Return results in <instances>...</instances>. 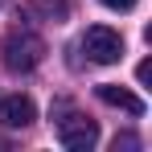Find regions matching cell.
I'll list each match as a JSON object with an SVG mask.
<instances>
[{
    "instance_id": "obj_1",
    "label": "cell",
    "mask_w": 152,
    "mask_h": 152,
    "mask_svg": "<svg viewBox=\"0 0 152 152\" xmlns=\"http://www.w3.org/2000/svg\"><path fill=\"white\" fill-rule=\"evenodd\" d=\"M41 58H45V41H41L37 33H29V29H12V33L0 41V62H4L12 74L33 70Z\"/></svg>"
},
{
    "instance_id": "obj_2",
    "label": "cell",
    "mask_w": 152,
    "mask_h": 152,
    "mask_svg": "<svg viewBox=\"0 0 152 152\" xmlns=\"http://www.w3.org/2000/svg\"><path fill=\"white\" fill-rule=\"evenodd\" d=\"M82 50H86L91 62L111 66V62L124 58V37H119L115 29H107V25H91V29H86V37H82Z\"/></svg>"
},
{
    "instance_id": "obj_3",
    "label": "cell",
    "mask_w": 152,
    "mask_h": 152,
    "mask_svg": "<svg viewBox=\"0 0 152 152\" xmlns=\"http://www.w3.org/2000/svg\"><path fill=\"white\" fill-rule=\"evenodd\" d=\"M58 140H62V148H70V152H86V148L99 144V124L86 119V115H66L58 124Z\"/></svg>"
},
{
    "instance_id": "obj_4",
    "label": "cell",
    "mask_w": 152,
    "mask_h": 152,
    "mask_svg": "<svg viewBox=\"0 0 152 152\" xmlns=\"http://www.w3.org/2000/svg\"><path fill=\"white\" fill-rule=\"evenodd\" d=\"M37 119V107L29 95H4L0 99V124L4 127H29Z\"/></svg>"
},
{
    "instance_id": "obj_5",
    "label": "cell",
    "mask_w": 152,
    "mask_h": 152,
    "mask_svg": "<svg viewBox=\"0 0 152 152\" xmlns=\"http://www.w3.org/2000/svg\"><path fill=\"white\" fill-rule=\"evenodd\" d=\"M107 107H119V111H127V115H144V99H136L132 91H124V86H115V82H99V91H95Z\"/></svg>"
},
{
    "instance_id": "obj_6",
    "label": "cell",
    "mask_w": 152,
    "mask_h": 152,
    "mask_svg": "<svg viewBox=\"0 0 152 152\" xmlns=\"http://www.w3.org/2000/svg\"><path fill=\"white\" fill-rule=\"evenodd\" d=\"M107 8H115V12H127V8H136V0H103Z\"/></svg>"
},
{
    "instance_id": "obj_7",
    "label": "cell",
    "mask_w": 152,
    "mask_h": 152,
    "mask_svg": "<svg viewBox=\"0 0 152 152\" xmlns=\"http://www.w3.org/2000/svg\"><path fill=\"white\" fill-rule=\"evenodd\" d=\"M136 78L148 82V78H152V62H140V66H136Z\"/></svg>"
},
{
    "instance_id": "obj_8",
    "label": "cell",
    "mask_w": 152,
    "mask_h": 152,
    "mask_svg": "<svg viewBox=\"0 0 152 152\" xmlns=\"http://www.w3.org/2000/svg\"><path fill=\"white\" fill-rule=\"evenodd\" d=\"M119 148H136V136H119V140H115V152Z\"/></svg>"
}]
</instances>
